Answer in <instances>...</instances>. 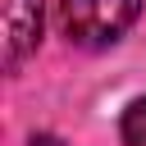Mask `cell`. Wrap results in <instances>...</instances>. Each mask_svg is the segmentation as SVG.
<instances>
[{
    "label": "cell",
    "mask_w": 146,
    "mask_h": 146,
    "mask_svg": "<svg viewBox=\"0 0 146 146\" xmlns=\"http://www.w3.org/2000/svg\"><path fill=\"white\" fill-rule=\"evenodd\" d=\"M141 5L146 0H59V32L68 46L105 50L141 18Z\"/></svg>",
    "instance_id": "obj_1"
},
{
    "label": "cell",
    "mask_w": 146,
    "mask_h": 146,
    "mask_svg": "<svg viewBox=\"0 0 146 146\" xmlns=\"http://www.w3.org/2000/svg\"><path fill=\"white\" fill-rule=\"evenodd\" d=\"M46 27L41 0H5V73H23V64L36 55Z\"/></svg>",
    "instance_id": "obj_2"
},
{
    "label": "cell",
    "mask_w": 146,
    "mask_h": 146,
    "mask_svg": "<svg viewBox=\"0 0 146 146\" xmlns=\"http://www.w3.org/2000/svg\"><path fill=\"white\" fill-rule=\"evenodd\" d=\"M119 137H123V146H146V96L128 100V110L119 119Z\"/></svg>",
    "instance_id": "obj_3"
}]
</instances>
